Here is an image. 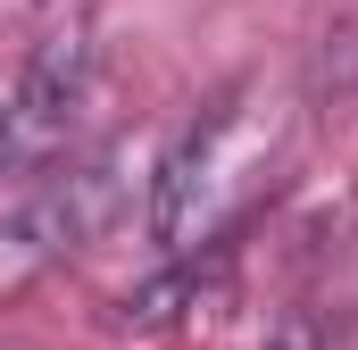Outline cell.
<instances>
[{
    "label": "cell",
    "mask_w": 358,
    "mask_h": 350,
    "mask_svg": "<svg viewBox=\"0 0 358 350\" xmlns=\"http://www.w3.org/2000/svg\"><path fill=\"white\" fill-rule=\"evenodd\" d=\"M234 125H242V100L225 92V100H208V108L183 125V142L159 159V183H150V234H159L167 251H183V242L208 225V200H217V167H225Z\"/></svg>",
    "instance_id": "obj_2"
},
{
    "label": "cell",
    "mask_w": 358,
    "mask_h": 350,
    "mask_svg": "<svg viewBox=\"0 0 358 350\" xmlns=\"http://www.w3.org/2000/svg\"><path fill=\"white\" fill-rule=\"evenodd\" d=\"M84 92H92V42L67 34V42H50V50L17 76V92L0 100V183L42 175L59 150H67Z\"/></svg>",
    "instance_id": "obj_1"
},
{
    "label": "cell",
    "mask_w": 358,
    "mask_h": 350,
    "mask_svg": "<svg viewBox=\"0 0 358 350\" xmlns=\"http://www.w3.org/2000/svg\"><path fill=\"white\" fill-rule=\"evenodd\" d=\"M108 200H117L108 167L42 175V192H34V209H25V242H42V251H76V242H92V234H100Z\"/></svg>",
    "instance_id": "obj_3"
}]
</instances>
